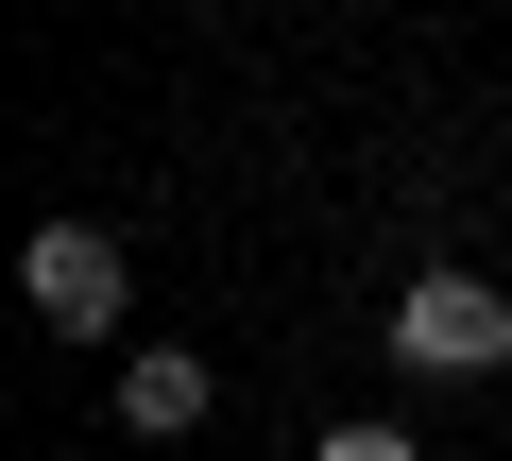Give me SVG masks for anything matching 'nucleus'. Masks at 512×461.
Here are the masks:
<instances>
[{"instance_id": "1", "label": "nucleus", "mask_w": 512, "mask_h": 461, "mask_svg": "<svg viewBox=\"0 0 512 461\" xmlns=\"http://www.w3.org/2000/svg\"><path fill=\"white\" fill-rule=\"evenodd\" d=\"M393 359L410 376H495L512 359V274H410L393 291Z\"/></svg>"}, {"instance_id": "2", "label": "nucleus", "mask_w": 512, "mask_h": 461, "mask_svg": "<svg viewBox=\"0 0 512 461\" xmlns=\"http://www.w3.org/2000/svg\"><path fill=\"white\" fill-rule=\"evenodd\" d=\"M18 308H35L52 342H103V325L137 308V274H120L103 222H35V240H18Z\"/></svg>"}, {"instance_id": "3", "label": "nucleus", "mask_w": 512, "mask_h": 461, "mask_svg": "<svg viewBox=\"0 0 512 461\" xmlns=\"http://www.w3.org/2000/svg\"><path fill=\"white\" fill-rule=\"evenodd\" d=\"M205 410H222V393H205L188 342H137V359H120V427H137V444H188Z\"/></svg>"}, {"instance_id": "4", "label": "nucleus", "mask_w": 512, "mask_h": 461, "mask_svg": "<svg viewBox=\"0 0 512 461\" xmlns=\"http://www.w3.org/2000/svg\"><path fill=\"white\" fill-rule=\"evenodd\" d=\"M308 461H427V444H410V427H393V410H342V427H325V444H308Z\"/></svg>"}]
</instances>
